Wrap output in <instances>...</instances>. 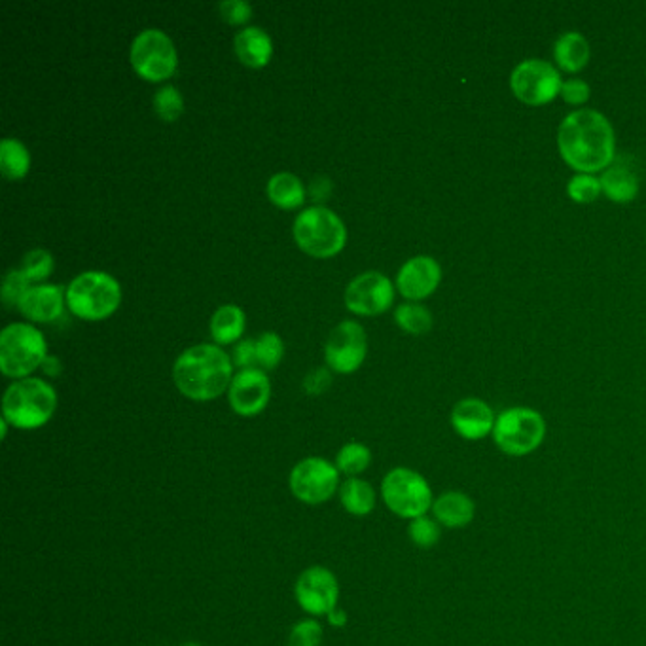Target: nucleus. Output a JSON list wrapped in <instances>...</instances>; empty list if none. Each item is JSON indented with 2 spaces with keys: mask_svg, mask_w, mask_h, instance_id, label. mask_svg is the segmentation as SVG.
<instances>
[{
  "mask_svg": "<svg viewBox=\"0 0 646 646\" xmlns=\"http://www.w3.org/2000/svg\"><path fill=\"white\" fill-rule=\"evenodd\" d=\"M324 631L317 618H304L288 631V646H321Z\"/></svg>",
  "mask_w": 646,
  "mask_h": 646,
  "instance_id": "33",
  "label": "nucleus"
},
{
  "mask_svg": "<svg viewBox=\"0 0 646 646\" xmlns=\"http://www.w3.org/2000/svg\"><path fill=\"white\" fill-rule=\"evenodd\" d=\"M54 266L52 252L46 251V249H33L23 256L19 270L23 271V275L29 279V283H40L52 275Z\"/></svg>",
  "mask_w": 646,
  "mask_h": 646,
  "instance_id": "32",
  "label": "nucleus"
},
{
  "mask_svg": "<svg viewBox=\"0 0 646 646\" xmlns=\"http://www.w3.org/2000/svg\"><path fill=\"white\" fill-rule=\"evenodd\" d=\"M65 292L67 306L84 321H103L122 304V287L107 271H84Z\"/></svg>",
  "mask_w": 646,
  "mask_h": 646,
  "instance_id": "4",
  "label": "nucleus"
},
{
  "mask_svg": "<svg viewBox=\"0 0 646 646\" xmlns=\"http://www.w3.org/2000/svg\"><path fill=\"white\" fill-rule=\"evenodd\" d=\"M557 148L576 173L595 175L609 169L616 158V137L607 116L592 108L575 110L557 129Z\"/></svg>",
  "mask_w": 646,
  "mask_h": 646,
  "instance_id": "1",
  "label": "nucleus"
},
{
  "mask_svg": "<svg viewBox=\"0 0 646 646\" xmlns=\"http://www.w3.org/2000/svg\"><path fill=\"white\" fill-rule=\"evenodd\" d=\"M561 74L550 61L525 59L510 74V90L527 107H544L561 93Z\"/></svg>",
  "mask_w": 646,
  "mask_h": 646,
  "instance_id": "11",
  "label": "nucleus"
},
{
  "mask_svg": "<svg viewBox=\"0 0 646 646\" xmlns=\"http://www.w3.org/2000/svg\"><path fill=\"white\" fill-rule=\"evenodd\" d=\"M442 281V268L432 256H413L396 275V288L408 302H419L434 294Z\"/></svg>",
  "mask_w": 646,
  "mask_h": 646,
  "instance_id": "16",
  "label": "nucleus"
},
{
  "mask_svg": "<svg viewBox=\"0 0 646 646\" xmlns=\"http://www.w3.org/2000/svg\"><path fill=\"white\" fill-rule=\"evenodd\" d=\"M334 465L343 476L360 478V474H364L372 465V451L362 442H347L338 451Z\"/></svg>",
  "mask_w": 646,
  "mask_h": 646,
  "instance_id": "27",
  "label": "nucleus"
},
{
  "mask_svg": "<svg viewBox=\"0 0 646 646\" xmlns=\"http://www.w3.org/2000/svg\"><path fill=\"white\" fill-rule=\"evenodd\" d=\"M173 379L180 395L194 402H209L230 389L234 362L220 345L199 343L180 353L173 364Z\"/></svg>",
  "mask_w": 646,
  "mask_h": 646,
  "instance_id": "2",
  "label": "nucleus"
},
{
  "mask_svg": "<svg viewBox=\"0 0 646 646\" xmlns=\"http://www.w3.org/2000/svg\"><path fill=\"white\" fill-rule=\"evenodd\" d=\"M218 12L224 21L232 25H241L251 19L252 6L247 0H222L218 4Z\"/></svg>",
  "mask_w": 646,
  "mask_h": 646,
  "instance_id": "36",
  "label": "nucleus"
},
{
  "mask_svg": "<svg viewBox=\"0 0 646 646\" xmlns=\"http://www.w3.org/2000/svg\"><path fill=\"white\" fill-rule=\"evenodd\" d=\"M395 302L391 279L379 271L357 275L345 288V307L355 315L374 317L385 313Z\"/></svg>",
  "mask_w": 646,
  "mask_h": 646,
  "instance_id": "14",
  "label": "nucleus"
},
{
  "mask_svg": "<svg viewBox=\"0 0 646 646\" xmlns=\"http://www.w3.org/2000/svg\"><path fill=\"white\" fill-rule=\"evenodd\" d=\"M340 470L324 457H306L288 474V487L294 499L309 506L328 503L340 491Z\"/></svg>",
  "mask_w": 646,
  "mask_h": 646,
  "instance_id": "9",
  "label": "nucleus"
},
{
  "mask_svg": "<svg viewBox=\"0 0 646 646\" xmlns=\"http://www.w3.org/2000/svg\"><path fill=\"white\" fill-rule=\"evenodd\" d=\"M292 232L298 247L315 258H330L338 254L347 239L343 220L323 205L304 209L296 216Z\"/></svg>",
  "mask_w": 646,
  "mask_h": 646,
  "instance_id": "8",
  "label": "nucleus"
},
{
  "mask_svg": "<svg viewBox=\"0 0 646 646\" xmlns=\"http://www.w3.org/2000/svg\"><path fill=\"white\" fill-rule=\"evenodd\" d=\"M341 506L355 518L370 516L376 510L377 491L374 485L362 478H345L338 491Z\"/></svg>",
  "mask_w": 646,
  "mask_h": 646,
  "instance_id": "23",
  "label": "nucleus"
},
{
  "mask_svg": "<svg viewBox=\"0 0 646 646\" xmlns=\"http://www.w3.org/2000/svg\"><path fill=\"white\" fill-rule=\"evenodd\" d=\"M44 370H46V374H50V376H55L57 372H59V368H61V364H59V360L55 359V357H48V359L44 360Z\"/></svg>",
  "mask_w": 646,
  "mask_h": 646,
  "instance_id": "41",
  "label": "nucleus"
},
{
  "mask_svg": "<svg viewBox=\"0 0 646 646\" xmlns=\"http://www.w3.org/2000/svg\"><path fill=\"white\" fill-rule=\"evenodd\" d=\"M330 385V374L324 368L313 370L309 376L304 379V389L311 396L323 395L324 391Z\"/></svg>",
  "mask_w": 646,
  "mask_h": 646,
  "instance_id": "39",
  "label": "nucleus"
},
{
  "mask_svg": "<svg viewBox=\"0 0 646 646\" xmlns=\"http://www.w3.org/2000/svg\"><path fill=\"white\" fill-rule=\"evenodd\" d=\"M247 317L245 311L234 304L218 307L211 319V336L216 345H228L239 340L245 332Z\"/></svg>",
  "mask_w": 646,
  "mask_h": 646,
  "instance_id": "24",
  "label": "nucleus"
},
{
  "mask_svg": "<svg viewBox=\"0 0 646 646\" xmlns=\"http://www.w3.org/2000/svg\"><path fill=\"white\" fill-rule=\"evenodd\" d=\"M554 61L561 71L576 72L582 71L590 57H592V50H590V42L580 35L578 31H567L557 38L554 42Z\"/></svg>",
  "mask_w": 646,
  "mask_h": 646,
  "instance_id": "21",
  "label": "nucleus"
},
{
  "mask_svg": "<svg viewBox=\"0 0 646 646\" xmlns=\"http://www.w3.org/2000/svg\"><path fill=\"white\" fill-rule=\"evenodd\" d=\"M495 421L497 415L482 398L459 400L449 415V423L455 434L468 442H478L491 436L495 429Z\"/></svg>",
  "mask_w": 646,
  "mask_h": 646,
  "instance_id": "17",
  "label": "nucleus"
},
{
  "mask_svg": "<svg viewBox=\"0 0 646 646\" xmlns=\"http://www.w3.org/2000/svg\"><path fill=\"white\" fill-rule=\"evenodd\" d=\"M29 279L23 275L21 270H10L6 273L4 281H2V302L6 307H18L21 298L25 296V292L29 290Z\"/></svg>",
  "mask_w": 646,
  "mask_h": 646,
  "instance_id": "35",
  "label": "nucleus"
},
{
  "mask_svg": "<svg viewBox=\"0 0 646 646\" xmlns=\"http://www.w3.org/2000/svg\"><path fill=\"white\" fill-rule=\"evenodd\" d=\"M29 169H31V154H29L27 146L12 137L2 139V143H0V171H2V175L6 179L19 180L29 173Z\"/></svg>",
  "mask_w": 646,
  "mask_h": 646,
  "instance_id": "26",
  "label": "nucleus"
},
{
  "mask_svg": "<svg viewBox=\"0 0 646 646\" xmlns=\"http://www.w3.org/2000/svg\"><path fill=\"white\" fill-rule=\"evenodd\" d=\"M561 99L573 107H580V105H586L590 101V95H592V90L590 86L584 82V80H578V78H571L567 82H563L561 86Z\"/></svg>",
  "mask_w": 646,
  "mask_h": 646,
  "instance_id": "37",
  "label": "nucleus"
},
{
  "mask_svg": "<svg viewBox=\"0 0 646 646\" xmlns=\"http://www.w3.org/2000/svg\"><path fill=\"white\" fill-rule=\"evenodd\" d=\"M601 180L595 175H586V173H576L573 179L567 184V194L575 203L588 205L599 198L601 194Z\"/></svg>",
  "mask_w": 646,
  "mask_h": 646,
  "instance_id": "34",
  "label": "nucleus"
},
{
  "mask_svg": "<svg viewBox=\"0 0 646 646\" xmlns=\"http://www.w3.org/2000/svg\"><path fill=\"white\" fill-rule=\"evenodd\" d=\"M379 495L389 512L408 521L431 514L434 503L429 480L408 467L391 468L381 480Z\"/></svg>",
  "mask_w": 646,
  "mask_h": 646,
  "instance_id": "5",
  "label": "nucleus"
},
{
  "mask_svg": "<svg viewBox=\"0 0 646 646\" xmlns=\"http://www.w3.org/2000/svg\"><path fill=\"white\" fill-rule=\"evenodd\" d=\"M234 366H237L239 370L258 368V362H256V340H243L235 345Z\"/></svg>",
  "mask_w": 646,
  "mask_h": 646,
  "instance_id": "38",
  "label": "nucleus"
},
{
  "mask_svg": "<svg viewBox=\"0 0 646 646\" xmlns=\"http://www.w3.org/2000/svg\"><path fill=\"white\" fill-rule=\"evenodd\" d=\"M48 359L44 334L29 323L8 324L0 334V370L14 379H25Z\"/></svg>",
  "mask_w": 646,
  "mask_h": 646,
  "instance_id": "6",
  "label": "nucleus"
},
{
  "mask_svg": "<svg viewBox=\"0 0 646 646\" xmlns=\"http://www.w3.org/2000/svg\"><path fill=\"white\" fill-rule=\"evenodd\" d=\"M546 431L548 429L542 413L533 408L514 406L497 415L491 438L504 455L527 457L544 444Z\"/></svg>",
  "mask_w": 646,
  "mask_h": 646,
  "instance_id": "7",
  "label": "nucleus"
},
{
  "mask_svg": "<svg viewBox=\"0 0 646 646\" xmlns=\"http://www.w3.org/2000/svg\"><path fill=\"white\" fill-rule=\"evenodd\" d=\"M268 198L281 209H298L306 199V188L294 173H275L268 182Z\"/></svg>",
  "mask_w": 646,
  "mask_h": 646,
  "instance_id": "25",
  "label": "nucleus"
},
{
  "mask_svg": "<svg viewBox=\"0 0 646 646\" xmlns=\"http://www.w3.org/2000/svg\"><path fill=\"white\" fill-rule=\"evenodd\" d=\"M271 381L264 370H239L228 389V402L237 415L254 417L270 404Z\"/></svg>",
  "mask_w": 646,
  "mask_h": 646,
  "instance_id": "15",
  "label": "nucleus"
},
{
  "mask_svg": "<svg viewBox=\"0 0 646 646\" xmlns=\"http://www.w3.org/2000/svg\"><path fill=\"white\" fill-rule=\"evenodd\" d=\"M326 620H328V624H330V626L341 629L347 626V622H349V616H347V612L343 611L340 605H338V607H336L334 611L330 612V614L326 616Z\"/></svg>",
  "mask_w": 646,
  "mask_h": 646,
  "instance_id": "40",
  "label": "nucleus"
},
{
  "mask_svg": "<svg viewBox=\"0 0 646 646\" xmlns=\"http://www.w3.org/2000/svg\"><path fill=\"white\" fill-rule=\"evenodd\" d=\"M152 105L163 122H177L184 112V99L175 86L167 84L154 93Z\"/></svg>",
  "mask_w": 646,
  "mask_h": 646,
  "instance_id": "31",
  "label": "nucleus"
},
{
  "mask_svg": "<svg viewBox=\"0 0 646 646\" xmlns=\"http://www.w3.org/2000/svg\"><path fill=\"white\" fill-rule=\"evenodd\" d=\"M599 180L603 194L614 203H629L639 196V177L626 163H612Z\"/></svg>",
  "mask_w": 646,
  "mask_h": 646,
  "instance_id": "22",
  "label": "nucleus"
},
{
  "mask_svg": "<svg viewBox=\"0 0 646 646\" xmlns=\"http://www.w3.org/2000/svg\"><path fill=\"white\" fill-rule=\"evenodd\" d=\"M57 410L54 387L40 377L14 381L2 396V417L19 431L44 427Z\"/></svg>",
  "mask_w": 646,
  "mask_h": 646,
  "instance_id": "3",
  "label": "nucleus"
},
{
  "mask_svg": "<svg viewBox=\"0 0 646 646\" xmlns=\"http://www.w3.org/2000/svg\"><path fill=\"white\" fill-rule=\"evenodd\" d=\"M131 67L148 82H163L177 71V48L160 29H144L131 44Z\"/></svg>",
  "mask_w": 646,
  "mask_h": 646,
  "instance_id": "10",
  "label": "nucleus"
},
{
  "mask_svg": "<svg viewBox=\"0 0 646 646\" xmlns=\"http://www.w3.org/2000/svg\"><path fill=\"white\" fill-rule=\"evenodd\" d=\"M235 54L239 61L252 69H262L270 63L273 40L260 27H245L234 38Z\"/></svg>",
  "mask_w": 646,
  "mask_h": 646,
  "instance_id": "20",
  "label": "nucleus"
},
{
  "mask_svg": "<svg viewBox=\"0 0 646 646\" xmlns=\"http://www.w3.org/2000/svg\"><path fill=\"white\" fill-rule=\"evenodd\" d=\"M67 306V292L59 285H36L21 298L18 309L31 323H54Z\"/></svg>",
  "mask_w": 646,
  "mask_h": 646,
  "instance_id": "18",
  "label": "nucleus"
},
{
  "mask_svg": "<svg viewBox=\"0 0 646 646\" xmlns=\"http://www.w3.org/2000/svg\"><path fill=\"white\" fill-rule=\"evenodd\" d=\"M368 353L366 330L357 321H343L338 324L324 345V359L328 368L338 374L357 372Z\"/></svg>",
  "mask_w": 646,
  "mask_h": 646,
  "instance_id": "13",
  "label": "nucleus"
},
{
  "mask_svg": "<svg viewBox=\"0 0 646 646\" xmlns=\"http://www.w3.org/2000/svg\"><path fill=\"white\" fill-rule=\"evenodd\" d=\"M285 357V343L279 334L275 332H264L256 340V362L260 370H273L279 366V362Z\"/></svg>",
  "mask_w": 646,
  "mask_h": 646,
  "instance_id": "30",
  "label": "nucleus"
},
{
  "mask_svg": "<svg viewBox=\"0 0 646 646\" xmlns=\"http://www.w3.org/2000/svg\"><path fill=\"white\" fill-rule=\"evenodd\" d=\"M180 646H201V645H199V643H184V645H180Z\"/></svg>",
  "mask_w": 646,
  "mask_h": 646,
  "instance_id": "42",
  "label": "nucleus"
},
{
  "mask_svg": "<svg viewBox=\"0 0 646 646\" xmlns=\"http://www.w3.org/2000/svg\"><path fill=\"white\" fill-rule=\"evenodd\" d=\"M294 597L300 609L311 618L328 616L338 607L340 582L338 576L323 565H313L302 571L294 584Z\"/></svg>",
  "mask_w": 646,
  "mask_h": 646,
  "instance_id": "12",
  "label": "nucleus"
},
{
  "mask_svg": "<svg viewBox=\"0 0 646 646\" xmlns=\"http://www.w3.org/2000/svg\"><path fill=\"white\" fill-rule=\"evenodd\" d=\"M442 529L444 527L434 520L431 514H427L408 523V539L412 540L413 546L429 550L442 539Z\"/></svg>",
  "mask_w": 646,
  "mask_h": 646,
  "instance_id": "29",
  "label": "nucleus"
},
{
  "mask_svg": "<svg viewBox=\"0 0 646 646\" xmlns=\"http://www.w3.org/2000/svg\"><path fill=\"white\" fill-rule=\"evenodd\" d=\"M395 321L404 332L423 336L432 328L431 311L417 302H406L395 309Z\"/></svg>",
  "mask_w": 646,
  "mask_h": 646,
  "instance_id": "28",
  "label": "nucleus"
},
{
  "mask_svg": "<svg viewBox=\"0 0 646 646\" xmlns=\"http://www.w3.org/2000/svg\"><path fill=\"white\" fill-rule=\"evenodd\" d=\"M431 516L444 529H465L476 520V503L465 491L449 489L434 497Z\"/></svg>",
  "mask_w": 646,
  "mask_h": 646,
  "instance_id": "19",
  "label": "nucleus"
}]
</instances>
